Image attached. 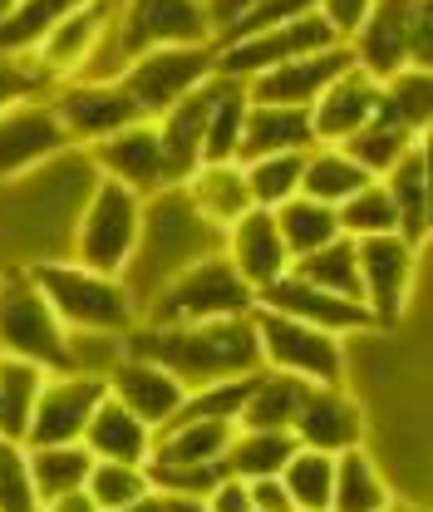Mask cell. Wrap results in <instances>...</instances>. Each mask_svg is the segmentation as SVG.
<instances>
[{"instance_id":"obj_1","label":"cell","mask_w":433,"mask_h":512,"mask_svg":"<svg viewBox=\"0 0 433 512\" xmlns=\"http://www.w3.org/2000/svg\"><path fill=\"white\" fill-rule=\"evenodd\" d=\"M124 350L163 365L183 389H202V384L261 370L251 316L197 320V325H133L124 335Z\"/></svg>"},{"instance_id":"obj_2","label":"cell","mask_w":433,"mask_h":512,"mask_svg":"<svg viewBox=\"0 0 433 512\" xmlns=\"http://www.w3.org/2000/svg\"><path fill=\"white\" fill-rule=\"evenodd\" d=\"M222 252V227H212L183 188H163L143 197V222H138V247L124 266V291L133 311H143L178 271L192 261Z\"/></svg>"},{"instance_id":"obj_3","label":"cell","mask_w":433,"mask_h":512,"mask_svg":"<svg viewBox=\"0 0 433 512\" xmlns=\"http://www.w3.org/2000/svg\"><path fill=\"white\" fill-rule=\"evenodd\" d=\"M30 276L64 330H114L128 335L138 325V311L124 291V276H104L79 266L74 256H40L30 261Z\"/></svg>"},{"instance_id":"obj_4","label":"cell","mask_w":433,"mask_h":512,"mask_svg":"<svg viewBox=\"0 0 433 512\" xmlns=\"http://www.w3.org/2000/svg\"><path fill=\"white\" fill-rule=\"evenodd\" d=\"M256 291L237 276V266L222 252L192 261L178 271L143 311L138 325H197V320H227V316H251Z\"/></svg>"},{"instance_id":"obj_5","label":"cell","mask_w":433,"mask_h":512,"mask_svg":"<svg viewBox=\"0 0 433 512\" xmlns=\"http://www.w3.org/2000/svg\"><path fill=\"white\" fill-rule=\"evenodd\" d=\"M251 330H256L261 370H281L301 384H345L350 375V350L330 330H315L271 306H251Z\"/></svg>"},{"instance_id":"obj_6","label":"cell","mask_w":433,"mask_h":512,"mask_svg":"<svg viewBox=\"0 0 433 512\" xmlns=\"http://www.w3.org/2000/svg\"><path fill=\"white\" fill-rule=\"evenodd\" d=\"M138 222H143V197L128 192L124 183H114V178L94 173L84 212H79L74 237H69V256L89 271L124 276L128 256L138 247Z\"/></svg>"},{"instance_id":"obj_7","label":"cell","mask_w":433,"mask_h":512,"mask_svg":"<svg viewBox=\"0 0 433 512\" xmlns=\"http://www.w3.org/2000/svg\"><path fill=\"white\" fill-rule=\"evenodd\" d=\"M0 355L30 360L45 375H69V345L64 325L40 296L30 266H10L0 276Z\"/></svg>"},{"instance_id":"obj_8","label":"cell","mask_w":433,"mask_h":512,"mask_svg":"<svg viewBox=\"0 0 433 512\" xmlns=\"http://www.w3.org/2000/svg\"><path fill=\"white\" fill-rule=\"evenodd\" d=\"M212 74H217V45H158V50L133 55L119 84L128 89L143 119H158Z\"/></svg>"},{"instance_id":"obj_9","label":"cell","mask_w":433,"mask_h":512,"mask_svg":"<svg viewBox=\"0 0 433 512\" xmlns=\"http://www.w3.org/2000/svg\"><path fill=\"white\" fill-rule=\"evenodd\" d=\"M419 252L424 247H409L399 232H384V237H360L355 242V261H360V301L374 316L379 330H394L404 320V306L414 296V281H419Z\"/></svg>"},{"instance_id":"obj_10","label":"cell","mask_w":433,"mask_h":512,"mask_svg":"<svg viewBox=\"0 0 433 512\" xmlns=\"http://www.w3.org/2000/svg\"><path fill=\"white\" fill-rule=\"evenodd\" d=\"M69 148L74 143L64 133L50 94L10 104L0 114V183H15V178H30V173L60 163Z\"/></svg>"},{"instance_id":"obj_11","label":"cell","mask_w":433,"mask_h":512,"mask_svg":"<svg viewBox=\"0 0 433 512\" xmlns=\"http://www.w3.org/2000/svg\"><path fill=\"white\" fill-rule=\"evenodd\" d=\"M330 45H340L335 30L310 10V15H301V20L276 25V30H261V35H247V40H227V45H217V74L247 84V79L266 74V69H276V64L315 55V50H330Z\"/></svg>"},{"instance_id":"obj_12","label":"cell","mask_w":433,"mask_h":512,"mask_svg":"<svg viewBox=\"0 0 433 512\" xmlns=\"http://www.w3.org/2000/svg\"><path fill=\"white\" fill-rule=\"evenodd\" d=\"M50 104H55V114H60L74 148H89V143H99V138H109V133L143 119L119 79H69V84H55Z\"/></svg>"},{"instance_id":"obj_13","label":"cell","mask_w":433,"mask_h":512,"mask_svg":"<svg viewBox=\"0 0 433 512\" xmlns=\"http://www.w3.org/2000/svg\"><path fill=\"white\" fill-rule=\"evenodd\" d=\"M84 158H89V168H94L99 178H114V183H124V188L138 192V197H153V192L173 188L153 119H138V124H128V128H119V133H109V138H99V143H89Z\"/></svg>"},{"instance_id":"obj_14","label":"cell","mask_w":433,"mask_h":512,"mask_svg":"<svg viewBox=\"0 0 433 512\" xmlns=\"http://www.w3.org/2000/svg\"><path fill=\"white\" fill-rule=\"evenodd\" d=\"M256 306H271V311H281V316L306 320V325L330 330V335H340V340H350V335H374V330H379L374 316L365 311V301L320 291V286L301 281L296 271H286L281 281H271L266 291H256Z\"/></svg>"},{"instance_id":"obj_15","label":"cell","mask_w":433,"mask_h":512,"mask_svg":"<svg viewBox=\"0 0 433 512\" xmlns=\"http://www.w3.org/2000/svg\"><path fill=\"white\" fill-rule=\"evenodd\" d=\"M104 394H109L104 380H89V375H45L40 394H35V409H30L25 448L79 444L84 424H89V414H94V404Z\"/></svg>"},{"instance_id":"obj_16","label":"cell","mask_w":433,"mask_h":512,"mask_svg":"<svg viewBox=\"0 0 433 512\" xmlns=\"http://www.w3.org/2000/svg\"><path fill=\"white\" fill-rule=\"evenodd\" d=\"M291 434L301 448H320V453H345V448L365 444V409L345 384H310Z\"/></svg>"},{"instance_id":"obj_17","label":"cell","mask_w":433,"mask_h":512,"mask_svg":"<svg viewBox=\"0 0 433 512\" xmlns=\"http://www.w3.org/2000/svg\"><path fill=\"white\" fill-rule=\"evenodd\" d=\"M114 15H119V0H84L79 10H69L60 25H55V30L35 45V55H30V60L40 64L55 84L74 79L84 64L94 60V50L109 40Z\"/></svg>"},{"instance_id":"obj_18","label":"cell","mask_w":433,"mask_h":512,"mask_svg":"<svg viewBox=\"0 0 433 512\" xmlns=\"http://www.w3.org/2000/svg\"><path fill=\"white\" fill-rule=\"evenodd\" d=\"M222 256L237 266V276L251 291H266L271 281H281L291 271V252L281 242V227L271 217V207H251L242 212L227 232H222Z\"/></svg>"},{"instance_id":"obj_19","label":"cell","mask_w":433,"mask_h":512,"mask_svg":"<svg viewBox=\"0 0 433 512\" xmlns=\"http://www.w3.org/2000/svg\"><path fill=\"white\" fill-rule=\"evenodd\" d=\"M104 389L124 404L128 414H138L153 434L178 419V409H183V399H187V389L173 380L163 365H153V360H143V355H128V350H124V360L109 370Z\"/></svg>"},{"instance_id":"obj_20","label":"cell","mask_w":433,"mask_h":512,"mask_svg":"<svg viewBox=\"0 0 433 512\" xmlns=\"http://www.w3.org/2000/svg\"><path fill=\"white\" fill-rule=\"evenodd\" d=\"M350 50L345 45H330V50H315V55H301V60H286L266 74L247 79L251 104H286V109H310L320 99V89L330 79H340L350 69Z\"/></svg>"},{"instance_id":"obj_21","label":"cell","mask_w":433,"mask_h":512,"mask_svg":"<svg viewBox=\"0 0 433 512\" xmlns=\"http://www.w3.org/2000/svg\"><path fill=\"white\" fill-rule=\"evenodd\" d=\"M419 0H374L365 25L345 40L355 69H365L370 79H389L399 69H409V15Z\"/></svg>"},{"instance_id":"obj_22","label":"cell","mask_w":433,"mask_h":512,"mask_svg":"<svg viewBox=\"0 0 433 512\" xmlns=\"http://www.w3.org/2000/svg\"><path fill=\"white\" fill-rule=\"evenodd\" d=\"M374 109H379V79H370L365 69L350 64L310 104V133H315V143H335L340 148L345 138H355L360 128L370 124Z\"/></svg>"},{"instance_id":"obj_23","label":"cell","mask_w":433,"mask_h":512,"mask_svg":"<svg viewBox=\"0 0 433 512\" xmlns=\"http://www.w3.org/2000/svg\"><path fill=\"white\" fill-rule=\"evenodd\" d=\"M207 104H212V79L183 94L168 114H158V143H163V163H168V183L178 188L187 173L202 163V133H207Z\"/></svg>"},{"instance_id":"obj_24","label":"cell","mask_w":433,"mask_h":512,"mask_svg":"<svg viewBox=\"0 0 433 512\" xmlns=\"http://www.w3.org/2000/svg\"><path fill=\"white\" fill-rule=\"evenodd\" d=\"M384 192L399 217V237L409 247H429V138H419L384 178Z\"/></svg>"},{"instance_id":"obj_25","label":"cell","mask_w":433,"mask_h":512,"mask_svg":"<svg viewBox=\"0 0 433 512\" xmlns=\"http://www.w3.org/2000/svg\"><path fill=\"white\" fill-rule=\"evenodd\" d=\"M79 444L89 448L99 463H148V453H153V429H148L138 414H128L114 394H104V399L94 404V414H89Z\"/></svg>"},{"instance_id":"obj_26","label":"cell","mask_w":433,"mask_h":512,"mask_svg":"<svg viewBox=\"0 0 433 512\" xmlns=\"http://www.w3.org/2000/svg\"><path fill=\"white\" fill-rule=\"evenodd\" d=\"M178 188H183L187 202H192L212 227H222V232H227L242 212L256 207V202H251V188H247V173H242L237 158H232V163H197Z\"/></svg>"},{"instance_id":"obj_27","label":"cell","mask_w":433,"mask_h":512,"mask_svg":"<svg viewBox=\"0 0 433 512\" xmlns=\"http://www.w3.org/2000/svg\"><path fill=\"white\" fill-rule=\"evenodd\" d=\"M306 148H315L310 109H286V104H251L247 109L237 163L271 158V153H306Z\"/></svg>"},{"instance_id":"obj_28","label":"cell","mask_w":433,"mask_h":512,"mask_svg":"<svg viewBox=\"0 0 433 512\" xmlns=\"http://www.w3.org/2000/svg\"><path fill=\"white\" fill-rule=\"evenodd\" d=\"M232 429L237 424H227V419H173L168 429L153 434L148 463H183V468L222 463V448L232 439Z\"/></svg>"},{"instance_id":"obj_29","label":"cell","mask_w":433,"mask_h":512,"mask_svg":"<svg viewBox=\"0 0 433 512\" xmlns=\"http://www.w3.org/2000/svg\"><path fill=\"white\" fill-rule=\"evenodd\" d=\"M291 453H296L291 429H242L237 424L227 448H222V468H227V478L256 483V478H276Z\"/></svg>"},{"instance_id":"obj_30","label":"cell","mask_w":433,"mask_h":512,"mask_svg":"<svg viewBox=\"0 0 433 512\" xmlns=\"http://www.w3.org/2000/svg\"><path fill=\"white\" fill-rule=\"evenodd\" d=\"M251 94L242 79L212 74V104H207V133H202V163H232L242 148V124H247Z\"/></svg>"},{"instance_id":"obj_31","label":"cell","mask_w":433,"mask_h":512,"mask_svg":"<svg viewBox=\"0 0 433 512\" xmlns=\"http://www.w3.org/2000/svg\"><path fill=\"white\" fill-rule=\"evenodd\" d=\"M394 498L384 468L374 463L365 444L335 453V488H330V512H379Z\"/></svg>"},{"instance_id":"obj_32","label":"cell","mask_w":433,"mask_h":512,"mask_svg":"<svg viewBox=\"0 0 433 512\" xmlns=\"http://www.w3.org/2000/svg\"><path fill=\"white\" fill-rule=\"evenodd\" d=\"M306 389L310 384L291 380V375H281V370H256L237 424H242V429H291V419H296Z\"/></svg>"},{"instance_id":"obj_33","label":"cell","mask_w":433,"mask_h":512,"mask_svg":"<svg viewBox=\"0 0 433 512\" xmlns=\"http://www.w3.org/2000/svg\"><path fill=\"white\" fill-rule=\"evenodd\" d=\"M370 183V173L335 143H315L306 153V168H301V197H315L325 207H340L350 192H360Z\"/></svg>"},{"instance_id":"obj_34","label":"cell","mask_w":433,"mask_h":512,"mask_svg":"<svg viewBox=\"0 0 433 512\" xmlns=\"http://www.w3.org/2000/svg\"><path fill=\"white\" fill-rule=\"evenodd\" d=\"M379 114L389 124L409 128L414 138H429L433 119V69H399L379 79Z\"/></svg>"},{"instance_id":"obj_35","label":"cell","mask_w":433,"mask_h":512,"mask_svg":"<svg viewBox=\"0 0 433 512\" xmlns=\"http://www.w3.org/2000/svg\"><path fill=\"white\" fill-rule=\"evenodd\" d=\"M271 217H276V227H281V242H286L291 261L340 237L335 207H325V202H315V197H301V192L286 197L281 207H271Z\"/></svg>"},{"instance_id":"obj_36","label":"cell","mask_w":433,"mask_h":512,"mask_svg":"<svg viewBox=\"0 0 433 512\" xmlns=\"http://www.w3.org/2000/svg\"><path fill=\"white\" fill-rule=\"evenodd\" d=\"M79 5L84 0H15L0 15V50L5 55H35V45Z\"/></svg>"},{"instance_id":"obj_37","label":"cell","mask_w":433,"mask_h":512,"mask_svg":"<svg viewBox=\"0 0 433 512\" xmlns=\"http://www.w3.org/2000/svg\"><path fill=\"white\" fill-rule=\"evenodd\" d=\"M25 453H30V478H35L40 503L60 498L69 488H84V478L94 468V453L84 444H40V448H25Z\"/></svg>"},{"instance_id":"obj_38","label":"cell","mask_w":433,"mask_h":512,"mask_svg":"<svg viewBox=\"0 0 433 512\" xmlns=\"http://www.w3.org/2000/svg\"><path fill=\"white\" fill-rule=\"evenodd\" d=\"M40 384H45L40 365L15 360V355H0V439H20L25 444V429H30V409H35Z\"/></svg>"},{"instance_id":"obj_39","label":"cell","mask_w":433,"mask_h":512,"mask_svg":"<svg viewBox=\"0 0 433 512\" xmlns=\"http://www.w3.org/2000/svg\"><path fill=\"white\" fill-rule=\"evenodd\" d=\"M291 271L301 281H310V286H320V291H335V296L360 301V261H355V242L350 237H335V242H325L315 252L296 256Z\"/></svg>"},{"instance_id":"obj_40","label":"cell","mask_w":433,"mask_h":512,"mask_svg":"<svg viewBox=\"0 0 433 512\" xmlns=\"http://www.w3.org/2000/svg\"><path fill=\"white\" fill-rule=\"evenodd\" d=\"M291 493L296 512H330V488H335V453L320 448H301L286 458V468L276 473Z\"/></svg>"},{"instance_id":"obj_41","label":"cell","mask_w":433,"mask_h":512,"mask_svg":"<svg viewBox=\"0 0 433 512\" xmlns=\"http://www.w3.org/2000/svg\"><path fill=\"white\" fill-rule=\"evenodd\" d=\"M414 143H419V138H414L409 128L389 124V119H384V114L374 109L370 124L360 128L355 138H345L340 148H345V153H350V158H355V163H360V168L370 173V178H384V173H389V168H394V163H399V158H404V153L414 148Z\"/></svg>"},{"instance_id":"obj_42","label":"cell","mask_w":433,"mask_h":512,"mask_svg":"<svg viewBox=\"0 0 433 512\" xmlns=\"http://www.w3.org/2000/svg\"><path fill=\"white\" fill-rule=\"evenodd\" d=\"M335 222H340V237L360 242V237H384V232H399V217H394V202L379 178H370L360 192H350L340 207H335Z\"/></svg>"},{"instance_id":"obj_43","label":"cell","mask_w":433,"mask_h":512,"mask_svg":"<svg viewBox=\"0 0 433 512\" xmlns=\"http://www.w3.org/2000/svg\"><path fill=\"white\" fill-rule=\"evenodd\" d=\"M306 153H271V158H251V163H242L251 202H256V207H281L286 197H296V192H301Z\"/></svg>"},{"instance_id":"obj_44","label":"cell","mask_w":433,"mask_h":512,"mask_svg":"<svg viewBox=\"0 0 433 512\" xmlns=\"http://www.w3.org/2000/svg\"><path fill=\"white\" fill-rule=\"evenodd\" d=\"M84 488H89V498L99 503V512H119V508H128V503H138L143 493H153L143 463H99V458H94Z\"/></svg>"},{"instance_id":"obj_45","label":"cell","mask_w":433,"mask_h":512,"mask_svg":"<svg viewBox=\"0 0 433 512\" xmlns=\"http://www.w3.org/2000/svg\"><path fill=\"white\" fill-rule=\"evenodd\" d=\"M64 345H69V375L109 380V370L124 360V335L114 330H64Z\"/></svg>"},{"instance_id":"obj_46","label":"cell","mask_w":433,"mask_h":512,"mask_svg":"<svg viewBox=\"0 0 433 512\" xmlns=\"http://www.w3.org/2000/svg\"><path fill=\"white\" fill-rule=\"evenodd\" d=\"M0 512H45L20 439H0Z\"/></svg>"},{"instance_id":"obj_47","label":"cell","mask_w":433,"mask_h":512,"mask_svg":"<svg viewBox=\"0 0 433 512\" xmlns=\"http://www.w3.org/2000/svg\"><path fill=\"white\" fill-rule=\"evenodd\" d=\"M247 389H251V375L202 384V389H187L178 419H227V424H237V414H242V404H247Z\"/></svg>"},{"instance_id":"obj_48","label":"cell","mask_w":433,"mask_h":512,"mask_svg":"<svg viewBox=\"0 0 433 512\" xmlns=\"http://www.w3.org/2000/svg\"><path fill=\"white\" fill-rule=\"evenodd\" d=\"M148 473V488L163 493V498H207L212 483L227 473L222 463H197V468H183V463H143Z\"/></svg>"},{"instance_id":"obj_49","label":"cell","mask_w":433,"mask_h":512,"mask_svg":"<svg viewBox=\"0 0 433 512\" xmlns=\"http://www.w3.org/2000/svg\"><path fill=\"white\" fill-rule=\"evenodd\" d=\"M50 89H55V79L30 60V55H5V50H0V114H5L10 104L40 99V94H50Z\"/></svg>"},{"instance_id":"obj_50","label":"cell","mask_w":433,"mask_h":512,"mask_svg":"<svg viewBox=\"0 0 433 512\" xmlns=\"http://www.w3.org/2000/svg\"><path fill=\"white\" fill-rule=\"evenodd\" d=\"M315 10V0H251V10L217 40V45H227V40H247V35H261V30H276V25H286V20H301Z\"/></svg>"},{"instance_id":"obj_51","label":"cell","mask_w":433,"mask_h":512,"mask_svg":"<svg viewBox=\"0 0 433 512\" xmlns=\"http://www.w3.org/2000/svg\"><path fill=\"white\" fill-rule=\"evenodd\" d=\"M374 10V0H315V15L335 30V40L345 45L360 25H365V15Z\"/></svg>"},{"instance_id":"obj_52","label":"cell","mask_w":433,"mask_h":512,"mask_svg":"<svg viewBox=\"0 0 433 512\" xmlns=\"http://www.w3.org/2000/svg\"><path fill=\"white\" fill-rule=\"evenodd\" d=\"M409 69H433V5L419 0L409 15Z\"/></svg>"},{"instance_id":"obj_53","label":"cell","mask_w":433,"mask_h":512,"mask_svg":"<svg viewBox=\"0 0 433 512\" xmlns=\"http://www.w3.org/2000/svg\"><path fill=\"white\" fill-rule=\"evenodd\" d=\"M202 503H207V512H256L251 508L247 483H242V478H227V473L212 483V493H207Z\"/></svg>"},{"instance_id":"obj_54","label":"cell","mask_w":433,"mask_h":512,"mask_svg":"<svg viewBox=\"0 0 433 512\" xmlns=\"http://www.w3.org/2000/svg\"><path fill=\"white\" fill-rule=\"evenodd\" d=\"M247 493L256 512H296V503H291V493H286L281 478H256V483H247Z\"/></svg>"},{"instance_id":"obj_55","label":"cell","mask_w":433,"mask_h":512,"mask_svg":"<svg viewBox=\"0 0 433 512\" xmlns=\"http://www.w3.org/2000/svg\"><path fill=\"white\" fill-rule=\"evenodd\" d=\"M202 10H207V25H212V45L242 20L251 10V0H202Z\"/></svg>"},{"instance_id":"obj_56","label":"cell","mask_w":433,"mask_h":512,"mask_svg":"<svg viewBox=\"0 0 433 512\" xmlns=\"http://www.w3.org/2000/svg\"><path fill=\"white\" fill-rule=\"evenodd\" d=\"M45 512H99V503L89 498V488H69V493H60V498H50Z\"/></svg>"},{"instance_id":"obj_57","label":"cell","mask_w":433,"mask_h":512,"mask_svg":"<svg viewBox=\"0 0 433 512\" xmlns=\"http://www.w3.org/2000/svg\"><path fill=\"white\" fill-rule=\"evenodd\" d=\"M163 512H207L202 498H163Z\"/></svg>"},{"instance_id":"obj_58","label":"cell","mask_w":433,"mask_h":512,"mask_svg":"<svg viewBox=\"0 0 433 512\" xmlns=\"http://www.w3.org/2000/svg\"><path fill=\"white\" fill-rule=\"evenodd\" d=\"M119 512H163V493H143L138 503H128V508H119Z\"/></svg>"},{"instance_id":"obj_59","label":"cell","mask_w":433,"mask_h":512,"mask_svg":"<svg viewBox=\"0 0 433 512\" xmlns=\"http://www.w3.org/2000/svg\"><path fill=\"white\" fill-rule=\"evenodd\" d=\"M379 512H419V508H409V503H394V498H389V503H384Z\"/></svg>"},{"instance_id":"obj_60","label":"cell","mask_w":433,"mask_h":512,"mask_svg":"<svg viewBox=\"0 0 433 512\" xmlns=\"http://www.w3.org/2000/svg\"><path fill=\"white\" fill-rule=\"evenodd\" d=\"M10 5H15V0H0V15H5V10H10Z\"/></svg>"}]
</instances>
